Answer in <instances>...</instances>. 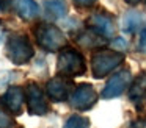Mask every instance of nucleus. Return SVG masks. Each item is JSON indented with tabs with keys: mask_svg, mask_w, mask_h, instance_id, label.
Listing matches in <instances>:
<instances>
[{
	"mask_svg": "<svg viewBox=\"0 0 146 128\" xmlns=\"http://www.w3.org/2000/svg\"><path fill=\"white\" fill-rule=\"evenodd\" d=\"M32 31L36 44L44 52H58L66 44V37H64L63 31L52 24H44V22L38 24L33 27Z\"/></svg>",
	"mask_w": 146,
	"mask_h": 128,
	"instance_id": "1",
	"label": "nucleus"
},
{
	"mask_svg": "<svg viewBox=\"0 0 146 128\" xmlns=\"http://www.w3.org/2000/svg\"><path fill=\"white\" fill-rule=\"evenodd\" d=\"M124 53L119 50H96L91 55V74L94 78H104L124 61Z\"/></svg>",
	"mask_w": 146,
	"mask_h": 128,
	"instance_id": "2",
	"label": "nucleus"
},
{
	"mask_svg": "<svg viewBox=\"0 0 146 128\" xmlns=\"http://www.w3.org/2000/svg\"><path fill=\"white\" fill-rule=\"evenodd\" d=\"M57 70L60 75L68 78L72 77H80L86 72V62L85 58L80 52H77L76 49H66L61 50V53L58 55L57 59Z\"/></svg>",
	"mask_w": 146,
	"mask_h": 128,
	"instance_id": "3",
	"label": "nucleus"
},
{
	"mask_svg": "<svg viewBox=\"0 0 146 128\" xmlns=\"http://www.w3.org/2000/svg\"><path fill=\"white\" fill-rule=\"evenodd\" d=\"M35 55L33 45L30 44L29 37L25 34H16L8 39L7 44V56L13 64L22 66L27 64Z\"/></svg>",
	"mask_w": 146,
	"mask_h": 128,
	"instance_id": "4",
	"label": "nucleus"
},
{
	"mask_svg": "<svg viewBox=\"0 0 146 128\" xmlns=\"http://www.w3.org/2000/svg\"><path fill=\"white\" fill-rule=\"evenodd\" d=\"M25 105H27V111L32 116H44L50 111L49 102L46 100L44 92L41 91V87L35 83L30 81L25 86Z\"/></svg>",
	"mask_w": 146,
	"mask_h": 128,
	"instance_id": "5",
	"label": "nucleus"
},
{
	"mask_svg": "<svg viewBox=\"0 0 146 128\" xmlns=\"http://www.w3.org/2000/svg\"><path fill=\"white\" fill-rule=\"evenodd\" d=\"M132 83V74L129 69H121L119 72L111 75V78L107 81L105 87L102 89V98H115L119 97Z\"/></svg>",
	"mask_w": 146,
	"mask_h": 128,
	"instance_id": "6",
	"label": "nucleus"
},
{
	"mask_svg": "<svg viewBox=\"0 0 146 128\" xmlns=\"http://www.w3.org/2000/svg\"><path fill=\"white\" fill-rule=\"evenodd\" d=\"M98 102V92L91 84H79L71 95V106L77 111H88Z\"/></svg>",
	"mask_w": 146,
	"mask_h": 128,
	"instance_id": "7",
	"label": "nucleus"
},
{
	"mask_svg": "<svg viewBox=\"0 0 146 128\" xmlns=\"http://www.w3.org/2000/svg\"><path fill=\"white\" fill-rule=\"evenodd\" d=\"M25 91L21 86H11L0 95V106L13 116H19L24 109Z\"/></svg>",
	"mask_w": 146,
	"mask_h": 128,
	"instance_id": "8",
	"label": "nucleus"
},
{
	"mask_svg": "<svg viewBox=\"0 0 146 128\" xmlns=\"http://www.w3.org/2000/svg\"><path fill=\"white\" fill-rule=\"evenodd\" d=\"M72 87H74V83L68 77H63V75H57V77L50 78L46 84L47 95L52 102H64V100H68Z\"/></svg>",
	"mask_w": 146,
	"mask_h": 128,
	"instance_id": "9",
	"label": "nucleus"
},
{
	"mask_svg": "<svg viewBox=\"0 0 146 128\" xmlns=\"http://www.w3.org/2000/svg\"><path fill=\"white\" fill-rule=\"evenodd\" d=\"M86 24L90 25V28L94 31H98L99 34H102L104 37H113L115 34V22L111 19V16H108L105 11H96L88 17Z\"/></svg>",
	"mask_w": 146,
	"mask_h": 128,
	"instance_id": "10",
	"label": "nucleus"
},
{
	"mask_svg": "<svg viewBox=\"0 0 146 128\" xmlns=\"http://www.w3.org/2000/svg\"><path fill=\"white\" fill-rule=\"evenodd\" d=\"M129 100L137 109L146 106V72H141L129 86Z\"/></svg>",
	"mask_w": 146,
	"mask_h": 128,
	"instance_id": "11",
	"label": "nucleus"
},
{
	"mask_svg": "<svg viewBox=\"0 0 146 128\" xmlns=\"http://www.w3.org/2000/svg\"><path fill=\"white\" fill-rule=\"evenodd\" d=\"M76 41L83 49H101V47H104L107 44V37H104L102 34H99L98 31L91 30V28L79 33Z\"/></svg>",
	"mask_w": 146,
	"mask_h": 128,
	"instance_id": "12",
	"label": "nucleus"
},
{
	"mask_svg": "<svg viewBox=\"0 0 146 128\" xmlns=\"http://www.w3.org/2000/svg\"><path fill=\"white\" fill-rule=\"evenodd\" d=\"M14 9L24 20H32L39 14V6L35 0H14Z\"/></svg>",
	"mask_w": 146,
	"mask_h": 128,
	"instance_id": "13",
	"label": "nucleus"
},
{
	"mask_svg": "<svg viewBox=\"0 0 146 128\" xmlns=\"http://www.w3.org/2000/svg\"><path fill=\"white\" fill-rule=\"evenodd\" d=\"M141 20H143V17H141L140 12H137V11L126 12L124 17H123V20H121V30H123L124 33H127V34L135 33V31L138 30V27L141 25Z\"/></svg>",
	"mask_w": 146,
	"mask_h": 128,
	"instance_id": "14",
	"label": "nucleus"
},
{
	"mask_svg": "<svg viewBox=\"0 0 146 128\" xmlns=\"http://www.w3.org/2000/svg\"><path fill=\"white\" fill-rule=\"evenodd\" d=\"M44 8L47 16L52 19H61L66 16V5L61 0H46Z\"/></svg>",
	"mask_w": 146,
	"mask_h": 128,
	"instance_id": "15",
	"label": "nucleus"
},
{
	"mask_svg": "<svg viewBox=\"0 0 146 128\" xmlns=\"http://www.w3.org/2000/svg\"><path fill=\"white\" fill-rule=\"evenodd\" d=\"M63 128H90V120L88 117H83L80 114H72L64 122Z\"/></svg>",
	"mask_w": 146,
	"mask_h": 128,
	"instance_id": "16",
	"label": "nucleus"
},
{
	"mask_svg": "<svg viewBox=\"0 0 146 128\" xmlns=\"http://www.w3.org/2000/svg\"><path fill=\"white\" fill-rule=\"evenodd\" d=\"M14 127V122L7 112L0 111V128H13Z\"/></svg>",
	"mask_w": 146,
	"mask_h": 128,
	"instance_id": "17",
	"label": "nucleus"
},
{
	"mask_svg": "<svg viewBox=\"0 0 146 128\" xmlns=\"http://www.w3.org/2000/svg\"><path fill=\"white\" fill-rule=\"evenodd\" d=\"M77 8H91L98 0H72Z\"/></svg>",
	"mask_w": 146,
	"mask_h": 128,
	"instance_id": "18",
	"label": "nucleus"
},
{
	"mask_svg": "<svg viewBox=\"0 0 146 128\" xmlns=\"http://www.w3.org/2000/svg\"><path fill=\"white\" fill-rule=\"evenodd\" d=\"M138 49L140 52L146 53V27L141 30V33H140V41H138Z\"/></svg>",
	"mask_w": 146,
	"mask_h": 128,
	"instance_id": "19",
	"label": "nucleus"
},
{
	"mask_svg": "<svg viewBox=\"0 0 146 128\" xmlns=\"http://www.w3.org/2000/svg\"><path fill=\"white\" fill-rule=\"evenodd\" d=\"M113 45H115L116 50H124L127 47V42H126V39H123V37H116V39L113 41Z\"/></svg>",
	"mask_w": 146,
	"mask_h": 128,
	"instance_id": "20",
	"label": "nucleus"
},
{
	"mask_svg": "<svg viewBox=\"0 0 146 128\" xmlns=\"http://www.w3.org/2000/svg\"><path fill=\"white\" fill-rule=\"evenodd\" d=\"M13 0H0V12H5L11 8Z\"/></svg>",
	"mask_w": 146,
	"mask_h": 128,
	"instance_id": "21",
	"label": "nucleus"
},
{
	"mask_svg": "<svg viewBox=\"0 0 146 128\" xmlns=\"http://www.w3.org/2000/svg\"><path fill=\"white\" fill-rule=\"evenodd\" d=\"M132 128H146V120L145 119H137L135 122H132Z\"/></svg>",
	"mask_w": 146,
	"mask_h": 128,
	"instance_id": "22",
	"label": "nucleus"
},
{
	"mask_svg": "<svg viewBox=\"0 0 146 128\" xmlns=\"http://www.w3.org/2000/svg\"><path fill=\"white\" fill-rule=\"evenodd\" d=\"M124 2H126L127 5H137V3H140L141 0H124Z\"/></svg>",
	"mask_w": 146,
	"mask_h": 128,
	"instance_id": "23",
	"label": "nucleus"
},
{
	"mask_svg": "<svg viewBox=\"0 0 146 128\" xmlns=\"http://www.w3.org/2000/svg\"><path fill=\"white\" fill-rule=\"evenodd\" d=\"M3 36H5V31H3V30H0V42L3 41Z\"/></svg>",
	"mask_w": 146,
	"mask_h": 128,
	"instance_id": "24",
	"label": "nucleus"
}]
</instances>
